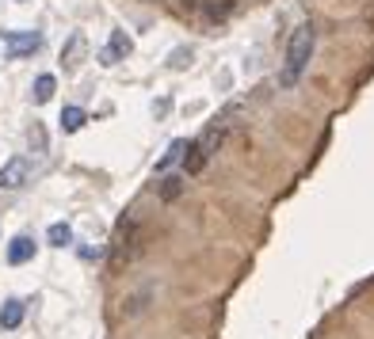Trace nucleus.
Here are the masks:
<instances>
[{"label": "nucleus", "instance_id": "9", "mask_svg": "<svg viewBox=\"0 0 374 339\" xmlns=\"http://www.w3.org/2000/svg\"><path fill=\"white\" fill-rule=\"evenodd\" d=\"M84 122H88L84 107H65V111H61V130H65V134H77Z\"/></svg>", "mask_w": 374, "mask_h": 339}, {"label": "nucleus", "instance_id": "5", "mask_svg": "<svg viewBox=\"0 0 374 339\" xmlns=\"http://www.w3.org/2000/svg\"><path fill=\"white\" fill-rule=\"evenodd\" d=\"M84 54H88L84 35H73V39L65 42V50H61V65H65V69H77V65L84 61Z\"/></svg>", "mask_w": 374, "mask_h": 339}, {"label": "nucleus", "instance_id": "3", "mask_svg": "<svg viewBox=\"0 0 374 339\" xmlns=\"http://www.w3.org/2000/svg\"><path fill=\"white\" fill-rule=\"evenodd\" d=\"M0 39L8 42V54H12V58H23V54H35V50H39V46H42V35H39V31H20V35H16V31H4V35H0Z\"/></svg>", "mask_w": 374, "mask_h": 339}, {"label": "nucleus", "instance_id": "1", "mask_svg": "<svg viewBox=\"0 0 374 339\" xmlns=\"http://www.w3.org/2000/svg\"><path fill=\"white\" fill-rule=\"evenodd\" d=\"M313 23H302L298 31L291 35V46H286V69H283V84L286 88H294L298 77L306 73V65H310V54H313Z\"/></svg>", "mask_w": 374, "mask_h": 339}, {"label": "nucleus", "instance_id": "10", "mask_svg": "<svg viewBox=\"0 0 374 339\" xmlns=\"http://www.w3.org/2000/svg\"><path fill=\"white\" fill-rule=\"evenodd\" d=\"M46 240H50L54 248H65V244H73V229L65 221H54L50 229H46Z\"/></svg>", "mask_w": 374, "mask_h": 339}, {"label": "nucleus", "instance_id": "13", "mask_svg": "<svg viewBox=\"0 0 374 339\" xmlns=\"http://www.w3.org/2000/svg\"><path fill=\"white\" fill-rule=\"evenodd\" d=\"M180 191H183V180H180V175H168V180L161 183V199H168V202L180 199Z\"/></svg>", "mask_w": 374, "mask_h": 339}, {"label": "nucleus", "instance_id": "11", "mask_svg": "<svg viewBox=\"0 0 374 339\" xmlns=\"http://www.w3.org/2000/svg\"><path fill=\"white\" fill-rule=\"evenodd\" d=\"M54 88H58V80H54L50 73H42V77L35 80V103H50L54 99Z\"/></svg>", "mask_w": 374, "mask_h": 339}, {"label": "nucleus", "instance_id": "4", "mask_svg": "<svg viewBox=\"0 0 374 339\" xmlns=\"http://www.w3.org/2000/svg\"><path fill=\"white\" fill-rule=\"evenodd\" d=\"M130 50H134L130 35H126V31H111V42H107V50L99 54V61H104V65H115L119 58H126Z\"/></svg>", "mask_w": 374, "mask_h": 339}, {"label": "nucleus", "instance_id": "6", "mask_svg": "<svg viewBox=\"0 0 374 339\" xmlns=\"http://www.w3.org/2000/svg\"><path fill=\"white\" fill-rule=\"evenodd\" d=\"M31 256H35V240L31 237H16L12 244H8V263H12V267H23Z\"/></svg>", "mask_w": 374, "mask_h": 339}, {"label": "nucleus", "instance_id": "8", "mask_svg": "<svg viewBox=\"0 0 374 339\" xmlns=\"http://www.w3.org/2000/svg\"><path fill=\"white\" fill-rule=\"evenodd\" d=\"M23 324V301H4V309H0V328H8V332H12V328H20Z\"/></svg>", "mask_w": 374, "mask_h": 339}, {"label": "nucleus", "instance_id": "2", "mask_svg": "<svg viewBox=\"0 0 374 339\" xmlns=\"http://www.w3.org/2000/svg\"><path fill=\"white\" fill-rule=\"evenodd\" d=\"M31 180V160L27 156H12L4 160V168H0V191H20Z\"/></svg>", "mask_w": 374, "mask_h": 339}, {"label": "nucleus", "instance_id": "12", "mask_svg": "<svg viewBox=\"0 0 374 339\" xmlns=\"http://www.w3.org/2000/svg\"><path fill=\"white\" fill-rule=\"evenodd\" d=\"M183 149H187V141H172V145H168V153H164L161 160H157V172H168V168H172L176 160H180Z\"/></svg>", "mask_w": 374, "mask_h": 339}, {"label": "nucleus", "instance_id": "7", "mask_svg": "<svg viewBox=\"0 0 374 339\" xmlns=\"http://www.w3.org/2000/svg\"><path fill=\"white\" fill-rule=\"evenodd\" d=\"M207 160H210V153L195 141V145H187V156H183V175H199L203 168H207Z\"/></svg>", "mask_w": 374, "mask_h": 339}]
</instances>
